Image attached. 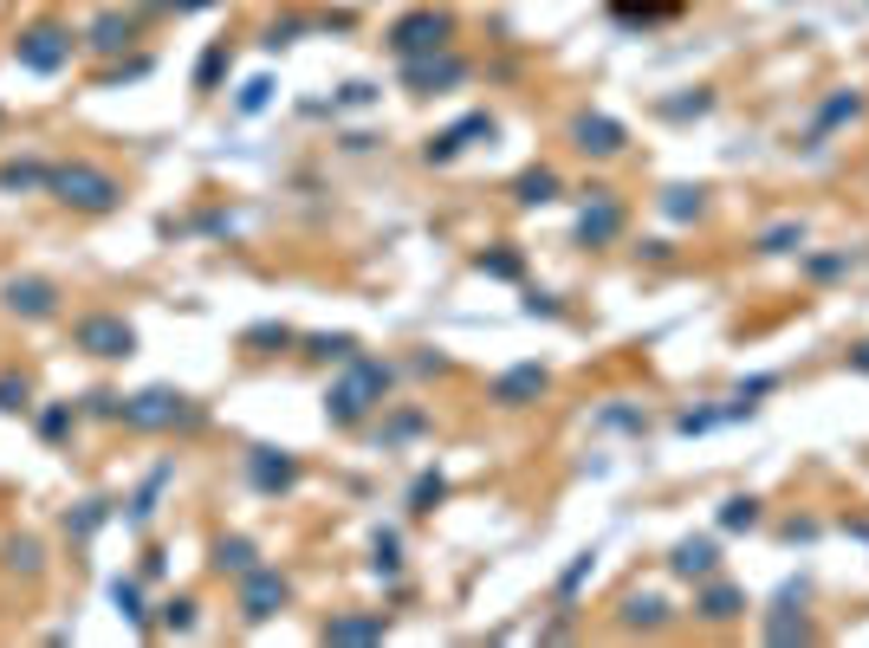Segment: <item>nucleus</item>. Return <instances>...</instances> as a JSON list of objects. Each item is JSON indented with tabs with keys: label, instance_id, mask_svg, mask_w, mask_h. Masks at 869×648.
<instances>
[{
	"label": "nucleus",
	"instance_id": "nucleus-1",
	"mask_svg": "<svg viewBox=\"0 0 869 648\" xmlns=\"http://www.w3.org/2000/svg\"><path fill=\"white\" fill-rule=\"evenodd\" d=\"M389 382H396V363H383V357H344V370L332 377L325 389V416L338 421V428H357V421H371L383 409V396H389Z\"/></svg>",
	"mask_w": 869,
	"mask_h": 648
},
{
	"label": "nucleus",
	"instance_id": "nucleus-2",
	"mask_svg": "<svg viewBox=\"0 0 869 648\" xmlns=\"http://www.w3.org/2000/svg\"><path fill=\"white\" fill-rule=\"evenodd\" d=\"M46 195L59 208H72V215H111V208H124V182H117L111 169H98V162H52Z\"/></svg>",
	"mask_w": 869,
	"mask_h": 648
},
{
	"label": "nucleus",
	"instance_id": "nucleus-3",
	"mask_svg": "<svg viewBox=\"0 0 869 648\" xmlns=\"http://www.w3.org/2000/svg\"><path fill=\"white\" fill-rule=\"evenodd\" d=\"M124 428H137V435H176V428H201V409H195L182 389H137V396H124Z\"/></svg>",
	"mask_w": 869,
	"mask_h": 648
},
{
	"label": "nucleus",
	"instance_id": "nucleus-4",
	"mask_svg": "<svg viewBox=\"0 0 869 648\" xmlns=\"http://www.w3.org/2000/svg\"><path fill=\"white\" fill-rule=\"evenodd\" d=\"M78 39H85V33H72V27H66V20H33V27H27V33L13 39V59H20V66H27V72L52 78V72H66V66H72Z\"/></svg>",
	"mask_w": 869,
	"mask_h": 648
},
{
	"label": "nucleus",
	"instance_id": "nucleus-5",
	"mask_svg": "<svg viewBox=\"0 0 869 648\" xmlns=\"http://www.w3.org/2000/svg\"><path fill=\"white\" fill-rule=\"evenodd\" d=\"M0 306L13 311L20 325H52L66 311V292L46 272H13V279H0Z\"/></svg>",
	"mask_w": 869,
	"mask_h": 648
},
{
	"label": "nucleus",
	"instance_id": "nucleus-6",
	"mask_svg": "<svg viewBox=\"0 0 869 648\" xmlns=\"http://www.w3.org/2000/svg\"><path fill=\"white\" fill-rule=\"evenodd\" d=\"M448 33H454V20L442 13V7H416V13H403L396 27H389V52L396 59H428V52H442L448 46Z\"/></svg>",
	"mask_w": 869,
	"mask_h": 648
},
{
	"label": "nucleus",
	"instance_id": "nucleus-7",
	"mask_svg": "<svg viewBox=\"0 0 869 648\" xmlns=\"http://www.w3.org/2000/svg\"><path fill=\"white\" fill-rule=\"evenodd\" d=\"M72 343L85 357H98V363H124L137 350V331L117 311H85V318H72Z\"/></svg>",
	"mask_w": 869,
	"mask_h": 648
},
{
	"label": "nucleus",
	"instance_id": "nucleus-8",
	"mask_svg": "<svg viewBox=\"0 0 869 648\" xmlns=\"http://www.w3.org/2000/svg\"><path fill=\"white\" fill-rule=\"evenodd\" d=\"M293 604V577L273 571V565H254L240 577V622H273V616Z\"/></svg>",
	"mask_w": 869,
	"mask_h": 648
},
{
	"label": "nucleus",
	"instance_id": "nucleus-9",
	"mask_svg": "<svg viewBox=\"0 0 869 648\" xmlns=\"http://www.w3.org/2000/svg\"><path fill=\"white\" fill-rule=\"evenodd\" d=\"M623 143H630V130H623L616 117H604V111H577V117H571V150H577V156L610 162V156H623Z\"/></svg>",
	"mask_w": 869,
	"mask_h": 648
},
{
	"label": "nucleus",
	"instance_id": "nucleus-10",
	"mask_svg": "<svg viewBox=\"0 0 869 648\" xmlns=\"http://www.w3.org/2000/svg\"><path fill=\"white\" fill-rule=\"evenodd\" d=\"M545 389H552V370H545V363H513V370L493 377L487 402H493V409H532Z\"/></svg>",
	"mask_w": 869,
	"mask_h": 648
},
{
	"label": "nucleus",
	"instance_id": "nucleus-11",
	"mask_svg": "<svg viewBox=\"0 0 869 648\" xmlns=\"http://www.w3.org/2000/svg\"><path fill=\"white\" fill-rule=\"evenodd\" d=\"M247 487L266 499L293 494L299 487V460L286 455V448H247Z\"/></svg>",
	"mask_w": 869,
	"mask_h": 648
},
{
	"label": "nucleus",
	"instance_id": "nucleus-12",
	"mask_svg": "<svg viewBox=\"0 0 869 648\" xmlns=\"http://www.w3.org/2000/svg\"><path fill=\"white\" fill-rule=\"evenodd\" d=\"M616 233H623V201H616V189H591L584 215H577V247H610Z\"/></svg>",
	"mask_w": 869,
	"mask_h": 648
},
{
	"label": "nucleus",
	"instance_id": "nucleus-13",
	"mask_svg": "<svg viewBox=\"0 0 869 648\" xmlns=\"http://www.w3.org/2000/svg\"><path fill=\"white\" fill-rule=\"evenodd\" d=\"M467 78V59H454L448 46L442 52H428V59H403V84L416 91V98H428V91H448V84H461Z\"/></svg>",
	"mask_w": 869,
	"mask_h": 648
},
{
	"label": "nucleus",
	"instance_id": "nucleus-14",
	"mask_svg": "<svg viewBox=\"0 0 869 648\" xmlns=\"http://www.w3.org/2000/svg\"><path fill=\"white\" fill-rule=\"evenodd\" d=\"M130 39H137V20H130V13H117V7H105V13L85 27V46H91L98 59H117Z\"/></svg>",
	"mask_w": 869,
	"mask_h": 648
},
{
	"label": "nucleus",
	"instance_id": "nucleus-15",
	"mask_svg": "<svg viewBox=\"0 0 869 648\" xmlns=\"http://www.w3.org/2000/svg\"><path fill=\"white\" fill-rule=\"evenodd\" d=\"M467 137H493V117H461V123H448L442 137H428V150H422V162H454V156L467 150Z\"/></svg>",
	"mask_w": 869,
	"mask_h": 648
},
{
	"label": "nucleus",
	"instance_id": "nucleus-16",
	"mask_svg": "<svg viewBox=\"0 0 869 648\" xmlns=\"http://www.w3.org/2000/svg\"><path fill=\"white\" fill-rule=\"evenodd\" d=\"M389 636V616L383 610H350L325 622V642H383Z\"/></svg>",
	"mask_w": 869,
	"mask_h": 648
},
{
	"label": "nucleus",
	"instance_id": "nucleus-17",
	"mask_svg": "<svg viewBox=\"0 0 869 648\" xmlns=\"http://www.w3.org/2000/svg\"><path fill=\"white\" fill-rule=\"evenodd\" d=\"M669 571H675V577H701V584H708V577L720 571V545H714V538H681L675 551H669Z\"/></svg>",
	"mask_w": 869,
	"mask_h": 648
},
{
	"label": "nucleus",
	"instance_id": "nucleus-18",
	"mask_svg": "<svg viewBox=\"0 0 869 648\" xmlns=\"http://www.w3.org/2000/svg\"><path fill=\"white\" fill-rule=\"evenodd\" d=\"M221 577H247L254 565H260V545L254 538H240V532H227V538H215V558H208Z\"/></svg>",
	"mask_w": 869,
	"mask_h": 648
},
{
	"label": "nucleus",
	"instance_id": "nucleus-19",
	"mask_svg": "<svg viewBox=\"0 0 869 648\" xmlns=\"http://www.w3.org/2000/svg\"><path fill=\"white\" fill-rule=\"evenodd\" d=\"M559 195H565V182H559V169H545V162L513 182V201H520V208H545V201H559Z\"/></svg>",
	"mask_w": 869,
	"mask_h": 648
},
{
	"label": "nucleus",
	"instance_id": "nucleus-20",
	"mask_svg": "<svg viewBox=\"0 0 869 648\" xmlns=\"http://www.w3.org/2000/svg\"><path fill=\"white\" fill-rule=\"evenodd\" d=\"M694 610L708 616V622H733V616L747 610V590H733V584H708V590L694 597Z\"/></svg>",
	"mask_w": 869,
	"mask_h": 648
},
{
	"label": "nucleus",
	"instance_id": "nucleus-21",
	"mask_svg": "<svg viewBox=\"0 0 869 648\" xmlns=\"http://www.w3.org/2000/svg\"><path fill=\"white\" fill-rule=\"evenodd\" d=\"M52 182V162H0V195H33Z\"/></svg>",
	"mask_w": 869,
	"mask_h": 648
},
{
	"label": "nucleus",
	"instance_id": "nucleus-22",
	"mask_svg": "<svg viewBox=\"0 0 869 648\" xmlns=\"http://www.w3.org/2000/svg\"><path fill=\"white\" fill-rule=\"evenodd\" d=\"M169 473H176V467L162 460V467H156L150 480L137 487V499H130V526H150V519H156V499H162V487H169Z\"/></svg>",
	"mask_w": 869,
	"mask_h": 648
},
{
	"label": "nucleus",
	"instance_id": "nucleus-23",
	"mask_svg": "<svg viewBox=\"0 0 869 648\" xmlns=\"http://www.w3.org/2000/svg\"><path fill=\"white\" fill-rule=\"evenodd\" d=\"M623 629H669V604L662 597H623Z\"/></svg>",
	"mask_w": 869,
	"mask_h": 648
},
{
	"label": "nucleus",
	"instance_id": "nucleus-24",
	"mask_svg": "<svg viewBox=\"0 0 869 648\" xmlns=\"http://www.w3.org/2000/svg\"><path fill=\"white\" fill-rule=\"evenodd\" d=\"M305 357L312 363H344V357H357V338L350 331H318V338H305Z\"/></svg>",
	"mask_w": 869,
	"mask_h": 648
},
{
	"label": "nucleus",
	"instance_id": "nucleus-25",
	"mask_svg": "<svg viewBox=\"0 0 869 648\" xmlns=\"http://www.w3.org/2000/svg\"><path fill=\"white\" fill-rule=\"evenodd\" d=\"M111 604H117L124 616H130L137 629H156L150 610H144V584H137V577H117V584H111Z\"/></svg>",
	"mask_w": 869,
	"mask_h": 648
},
{
	"label": "nucleus",
	"instance_id": "nucleus-26",
	"mask_svg": "<svg viewBox=\"0 0 869 648\" xmlns=\"http://www.w3.org/2000/svg\"><path fill=\"white\" fill-rule=\"evenodd\" d=\"M33 409V382L20 370H0V416H27Z\"/></svg>",
	"mask_w": 869,
	"mask_h": 648
},
{
	"label": "nucleus",
	"instance_id": "nucleus-27",
	"mask_svg": "<svg viewBox=\"0 0 869 648\" xmlns=\"http://www.w3.org/2000/svg\"><path fill=\"white\" fill-rule=\"evenodd\" d=\"M759 526V499L753 494H733L720 506V532H753Z\"/></svg>",
	"mask_w": 869,
	"mask_h": 648
},
{
	"label": "nucleus",
	"instance_id": "nucleus-28",
	"mask_svg": "<svg viewBox=\"0 0 869 648\" xmlns=\"http://www.w3.org/2000/svg\"><path fill=\"white\" fill-rule=\"evenodd\" d=\"M72 428H78L72 402H46V409H39V435H46V441H72Z\"/></svg>",
	"mask_w": 869,
	"mask_h": 648
},
{
	"label": "nucleus",
	"instance_id": "nucleus-29",
	"mask_svg": "<svg viewBox=\"0 0 869 648\" xmlns=\"http://www.w3.org/2000/svg\"><path fill=\"white\" fill-rule=\"evenodd\" d=\"M759 253H804V228H798V221L766 228V233H759Z\"/></svg>",
	"mask_w": 869,
	"mask_h": 648
},
{
	"label": "nucleus",
	"instance_id": "nucleus-30",
	"mask_svg": "<svg viewBox=\"0 0 869 648\" xmlns=\"http://www.w3.org/2000/svg\"><path fill=\"white\" fill-rule=\"evenodd\" d=\"M442 494H448V480H442V473H416V487H409V512H435V506H442Z\"/></svg>",
	"mask_w": 869,
	"mask_h": 648
},
{
	"label": "nucleus",
	"instance_id": "nucleus-31",
	"mask_svg": "<svg viewBox=\"0 0 869 648\" xmlns=\"http://www.w3.org/2000/svg\"><path fill=\"white\" fill-rule=\"evenodd\" d=\"M105 519H111V506H105V499H85L78 512H66V532H72V538H91L98 526H105Z\"/></svg>",
	"mask_w": 869,
	"mask_h": 648
},
{
	"label": "nucleus",
	"instance_id": "nucleus-32",
	"mask_svg": "<svg viewBox=\"0 0 869 648\" xmlns=\"http://www.w3.org/2000/svg\"><path fill=\"white\" fill-rule=\"evenodd\" d=\"M156 629L189 636V629H195V597H169V604H162V616H156Z\"/></svg>",
	"mask_w": 869,
	"mask_h": 648
},
{
	"label": "nucleus",
	"instance_id": "nucleus-33",
	"mask_svg": "<svg viewBox=\"0 0 869 648\" xmlns=\"http://www.w3.org/2000/svg\"><path fill=\"white\" fill-rule=\"evenodd\" d=\"M371 571H377V577L403 571V545H396V532H377V545H371Z\"/></svg>",
	"mask_w": 869,
	"mask_h": 648
},
{
	"label": "nucleus",
	"instance_id": "nucleus-34",
	"mask_svg": "<svg viewBox=\"0 0 869 648\" xmlns=\"http://www.w3.org/2000/svg\"><path fill=\"white\" fill-rule=\"evenodd\" d=\"M7 565H13V571H27V577H39V571H46L39 538H13V545H7Z\"/></svg>",
	"mask_w": 869,
	"mask_h": 648
},
{
	"label": "nucleus",
	"instance_id": "nucleus-35",
	"mask_svg": "<svg viewBox=\"0 0 869 648\" xmlns=\"http://www.w3.org/2000/svg\"><path fill=\"white\" fill-rule=\"evenodd\" d=\"M474 267L487 272V279H520V253H513V247H493V253H481V260H474Z\"/></svg>",
	"mask_w": 869,
	"mask_h": 648
},
{
	"label": "nucleus",
	"instance_id": "nucleus-36",
	"mask_svg": "<svg viewBox=\"0 0 869 648\" xmlns=\"http://www.w3.org/2000/svg\"><path fill=\"white\" fill-rule=\"evenodd\" d=\"M422 428H428V416H422V409H396V416H389V428H383L377 441L389 448V441H409V435H422Z\"/></svg>",
	"mask_w": 869,
	"mask_h": 648
},
{
	"label": "nucleus",
	"instance_id": "nucleus-37",
	"mask_svg": "<svg viewBox=\"0 0 869 648\" xmlns=\"http://www.w3.org/2000/svg\"><path fill=\"white\" fill-rule=\"evenodd\" d=\"M598 428H623V435H636V428H643V409H636V402H610L604 416H598Z\"/></svg>",
	"mask_w": 869,
	"mask_h": 648
},
{
	"label": "nucleus",
	"instance_id": "nucleus-38",
	"mask_svg": "<svg viewBox=\"0 0 869 648\" xmlns=\"http://www.w3.org/2000/svg\"><path fill=\"white\" fill-rule=\"evenodd\" d=\"M850 267H857V253H811V260H804L811 279H837V272H850Z\"/></svg>",
	"mask_w": 869,
	"mask_h": 648
},
{
	"label": "nucleus",
	"instance_id": "nucleus-39",
	"mask_svg": "<svg viewBox=\"0 0 869 648\" xmlns=\"http://www.w3.org/2000/svg\"><path fill=\"white\" fill-rule=\"evenodd\" d=\"M591 565H598V551H577V558H571V571L559 577V597H565V604H571V597H577V584L591 577Z\"/></svg>",
	"mask_w": 869,
	"mask_h": 648
},
{
	"label": "nucleus",
	"instance_id": "nucleus-40",
	"mask_svg": "<svg viewBox=\"0 0 869 648\" xmlns=\"http://www.w3.org/2000/svg\"><path fill=\"white\" fill-rule=\"evenodd\" d=\"M662 208H669L675 221H688V215H701L708 201H701V189H669V195H662Z\"/></svg>",
	"mask_w": 869,
	"mask_h": 648
},
{
	"label": "nucleus",
	"instance_id": "nucleus-41",
	"mask_svg": "<svg viewBox=\"0 0 869 648\" xmlns=\"http://www.w3.org/2000/svg\"><path fill=\"white\" fill-rule=\"evenodd\" d=\"M727 421V409H688V416H675L681 435H708V428H720Z\"/></svg>",
	"mask_w": 869,
	"mask_h": 648
},
{
	"label": "nucleus",
	"instance_id": "nucleus-42",
	"mask_svg": "<svg viewBox=\"0 0 869 648\" xmlns=\"http://www.w3.org/2000/svg\"><path fill=\"white\" fill-rule=\"evenodd\" d=\"M221 66H227V46H208V52H201V72H195V84H201V91H215Z\"/></svg>",
	"mask_w": 869,
	"mask_h": 648
},
{
	"label": "nucleus",
	"instance_id": "nucleus-43",
	"mask_svg": "<svg viewBox=\"0 0 869 648\" xmlns=\"http://www.w3.org/2000/svg\"><path fill=\"white\" fill-rule=\"evenodd\" d=\"M299 33H305V20H273L260 46H266V52H279V46H293V39H299Z\"/></svg>",
	"mask_w": 869,
	"mask_h": 648
},
{
	"label": "nucleus",
	"instance_id": "nucleus-44",
	"mask_svg": "<svg viewBox=\"0 0 869 648\" xmlns=\"http://www.w3.org/2000/svg\"><path fill=\"white\" fill-rule=\"evenodd\" d=\"M857 111H863V98H857V91H843V98H831V104L818 111V123H843V117H857Z\"/></svg>",
	"mask_w": 869,
	"mask_h": 648
},
{
	"label": "nucleus",
	"instance_id": "nucleus-45",
	"mask_svg": "<svg viewBox=\"0 0 869 648\" xmlns=\"http://www.w3.org/2000/svg\"><path fill=\"white\" fill-rule=\"evenodd\" d=\"M247 343H254V350H260V343H279V350H286V343H299V338H293L286 325H254V331H247Z\"/></svg>",
	"mask_w": 869,
	"mask_h": 648
},
{
	"label": "nucleus",
	"instance_id": "nucleus-46",
	"mask_svg": "<svg viewBox=\"0 0 869 648\" xmlns=\"http://www.w3.org/2000/svg\"><path fill=\"white\" fill-rule=\"evenodd\" d=\"M266 91H273V84H266V78H254V84H247V91H240V111L254 117V111H260V104H266Z\"/></svg>",
	"mask_w": 869,
	"mask_h": 648
},
{
	"label": "nucleus",
	"instance_id": "nucleus-47",
	"mask_svg": "<svg viewBox=\"0 0 869 648\" xmlns=\"http://www.w3.org/2000/svg\"><path fill=\"white\" fill-rule=\"evenodd\" d=\"M150 7H162V13H201V7H215V0H150Z\"/></svg>",
	"mask_w": 869,
	"mask_h": 648
},
{
	"label": "nucleus",
	"instance_id": "nucleus-48",
	"mask_svg": "<svg viewBox=\"0 0 869 648\" xmlns=\"http://www.w3.org/2000/svg\"><path fill=\"white\" fill-rule=\"evenodd\" d=\"M526 311H545V318H559V306H552V292H526Z\"/></svg>",
	"mask_w": 869,
	"mask_h": 648
},
{
	"label": "nucleus",
	"instance_id": "nucleus-49",
	"mask_svg": "<svg viewBox=\"0 0 869 648\" xmlns=\"http://www.w3.org/2000/svg\"><path fill=\"white\" fill-rule=\"evenodd\" d=\"M850 370H863V377H869V343H857V350H850Z\"/></svg>",
	"mask_w": 869,
	"mask_h": 648
}]
</instances>
